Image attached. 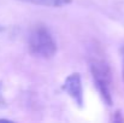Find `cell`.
I'll list each match as a JSON object with an SVG mask.
<instances>
[{"label":"cell","instance_id":"obj_1","mask_svg":"<svg viewBox=\"0 0 124 123\" xmlns=\"http://www.w3.org/2000/svg\"><path fill=\"white\" fill-rule=\"evenodd\" d=\"M29 52L40 58H52L57 53V42L45 25H35L28 34Z\"/></svg>","mask_w":124,"mask_h":123},{"label":"cell","instance_id":"obj_2","mask_svg":"<svg viewBox=\"0 0 124 123\" xmlns=\"http://www.w3.org/2000/svg\"><path fill=\"white\" fill-rule=\"evenodd\" d=\"M90 73L93 76L94 84L104 100V103L108 106L113 104L111 87H112V73L110 65L101 59H95L90 62Z\"/></svg>","mask_w":124,"mask_h":123},{"label":"cell","instance_id":"obj_3","mask_svg":"<svg viewBox=\"0 0 124 123\" xmlns=\"http://www.w3.org/2000/svg\"><path fill=\"white\" fill-rule=\"evenodd\" d=\"M63 89L74 99L77 106L82 107L84 103L83 98V86H82V76L78 73H74L69 75L63 83Z\"/></svg>","mask_w":124,"mask_h":123},{"label":"cell","instance_id":"obj_4","mask_svg":"<svg viewBox=\"0 0 124 123\" xmlns=\"http://www.w3.org/2000/svg\"><path fill=\"white\" fill-rule=\"evenodd\" d=\"M24 2L34 4V5H41V6H49V7H60L70 4L72 0H21Z\"/></svg>","mask_w":124,"mask_h":123},{"label":"cell","instance_id":"obj_5","mask_svg":"<svg viewBox=\"0 0 124 123\" xmlns=\"http://www.w3.org/2000/svg\"><path fill=\"white\" fill-rule=\"evenodd\" d=\"M122 56H123V79H124V46L122 47Z\"/></svg>","mask_w":124,"mask_h":123},{"label":"cell","instance_id":"obj_6","mask_svg":"<svg viewBox=\"0 0 124 123\" xmlns=\"http://www.w3.org/2000/svg\"><path fill=\"white\" fill-rule=\"evenodd\" d=\"M0 122H11L10 120H6V118H0Z\"/></svg>","mask_w":124,"mask_h":123},{"label":"cell","instance_id":"obj_7","mask_svg":"<svg viewBox=\"0 0 124 123\" xmlns=\"http://www.w3.org/2000/svg\"><path fill=\"white\" fill-rule=\"evenodd\" d=\"M1 32H4V27H2V25H0V33H1Z\"/></svg>","mask_w":124,"mask_h":123}]
</instances>
